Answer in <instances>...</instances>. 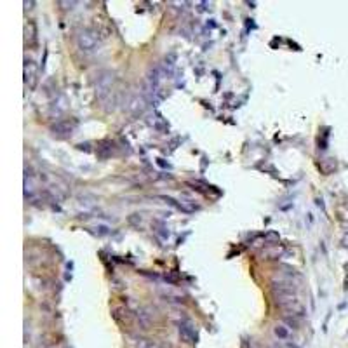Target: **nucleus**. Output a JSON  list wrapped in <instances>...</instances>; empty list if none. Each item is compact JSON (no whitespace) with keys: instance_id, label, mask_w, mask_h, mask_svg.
Wrapping results in <instances>:
<instances>
[{"instance_id":"nucleus-1","label":"nucleus","mask_w":348,"mask_h":348,"mask_svg":"<svg viewBox=\"0 0 348 348\" xmlns=\"http://www.w3.org/2000/svg\"><path fill=\"white\" fill-rule=\"evenodd\" d=\"M77 45L82 52H94L99 47V35L96 30L84 28L77 35Z\"/></svg>"},{"instance_id":"nucleus-2","label":"nucleus","mask_w":348,"mask_h":348,"mask_svg":"<svg viewBox=\"0 0 348 348\" xmlns=\"http://www.w3.org/2000/svg\"><path fill=\"white\" fill-rule=\"evenodd\" d=\"M114 84H115L114 74H112V72H103V74L98 77V80H96V96H98L101 101L112 98Z\"/></svg>"},{"instance_id":"nucleus-3","label":"nucleus","mask_w":348,"mask_h":348,"mask_svg":"<svg viewBox=\"0 0 348 348\" xmlns=\"http://www.w3.org/2000/svg\"><path fill=\"white\" fill-rule=\"evenodd\" d=\"M273 334L278 338V341H282V343H287L293 336V327L286 322H280L273 327Z\"/></svg>"},{"instance_id":"nucleus-4","label":"nucleus","mask_w":348,"mask_h":348,"mask_svg":"<svg viewBox=\"0 0 348 348\" xmlns=\"http://www.w3.org/2000/svg\"><path fill=\"white\" fill-rule=\"evenodd\" d=\"M35 75H37V65L32 61V59H26L25 61V82L33 87L35 85Z\"/></svg>"},{"instance_id":"nucleus-5","label":"nucleus","mask_w":348,"mask_h":348,"mask_svg":"<svg viewBox=\"0 0 348 348\" xmlns=\"http://www.w3.org/2000/svg\"><path fill=\"white\" fill-rule=\"evenodd\" d=\"M75 124L74 122H68V120H63V122H58V124L52 125V132H54V136H68L72 134V131H74Z\"/></svg>"},{"instance_id":"nucleus-6","label":"nucleus","mask_w":348,"mask_h":348,"mask_svg":"<svg viewBox=\"0 0 348 348\" xmlns=\"http://www.w3.org/2000/svg\"><path fill=\"white\" fill-rule=\"evenodd\" d=\"M180 334L187 343H193V341L197 340V334H195L193 327H192V324H188V322L180 324Z\"/></svg>"},{"instance_id":"nucleus-7","label":"nucleus","mask_w":348,"mask_h":348,"mask_svg":"<svg viewBox=\"0 0 348 348\" xmlns=\"http://www.w3.org/2000/svg\"><path fill=\"white\" fill-rule=\"evenodd\" d=\"M143 108H145V98L143 96H134L132 101L129 103V110H131L132 114H139V112H143Z\"/></svg>"},{"instance_id":"nucleus-8","label":"nucleus","mask_w":348,"mask_h":348,"mask_svg":"<svg viewBox=\"0 0 348 348\" xmlns=\"http://www.w3.org/2000/svg\"><path fill=\"white\" fill-rule=\"evenodd\" d=\"M132 345H134V348H160L155 341L147 340V338H134Z\"/></svg>"},{"instance_id":"nucleus-9","label":"nucleus","mask_w":348,"mask_h":348,"mask_svg":"<svg viewBox=\"0 0 348 348\" xmlns=\"http://www.w3.org/2000/svg\"><path fill=\"white\" fill-rule=\"evenodd\" d=\"M98 154H99V157H103V158L110 157V155L114 154V145H112L110 141H103L98 147Z\"/></svg>"},{"instance_id":"nucleus-10","label":"nucleus","mask_w":348,"mask_h":348,"mask_svg":"<svg viewBox=\"0 0 348 348\" xmlns=\"http://www.w3.org/2000/svg\"><path fill=\"white\" fill-rule=\"evenodd\" d=\"M150 124L154 125V127L157 129L158 132H165V131H167V129H169L167 122H165L164 118L160 117V115H155V120H152Z\"/></svg>"},{"instance_id":"nucleus-11","label":"nucleus","mask_w":348,"mask_h":348,"mask_svg":"<svg viewBox=\"0 0 348 348\" xmlns=\"http://www.w3.org/2000/svg\"><path fill=\"white\" fill-rule=\"evenodd\" d=\"M26 26L30 28V33L26 32V42H28V44H35V40H37V35H35V33H37V28H35V25H33L32 21H30Z\"/></svg>"},{"instance_id":"nucleus-12","label":"nucleus","mask_w":348,"mask_h":348,"mask_svg":"<svg viewBox=\"0 0 348 348\" xmlns=\"http://www.w3.org/2000/svg\"><path fill=\"white\" fill-rule=\"evenodd\" d=\"M59 5H70V9L74 7V5H77V2H59ZM68 9V7H66Z\"/></svg>"},{"instance_id":"nucleus-13","label":"nucleus","mask_w":348,"mask_h":348,"mask_svg":"<svg viewBox=\"0 0 348 348\" xmlns=\"http://www.w3.org/2000/svg\"><path fill=\"white\" fill-rule=\"evenodd\" d=\"M32 5H33V2H25V7L26 9H32Z\"/></svg>"}]
</instances>
